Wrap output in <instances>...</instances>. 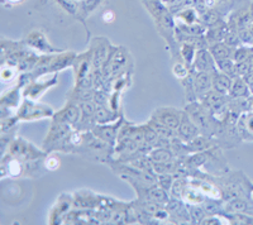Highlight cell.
I'll use <instances>...</instances> for the list:
<instances>
[{
    "instance_id": "484cf974",
    "label": "cell",
    "mask_w": 253,
    "mask_h": 225,
    "mask_svg": "<svg viewBox=\"0 0 253 225\" xmlns=\"http://www.w3.org/2000/svg\"><path fill=\"white\" fill-rule=\"evenodd\" d=\"M216 69L221 73H224L225 75L230 76L232 78L238 77V74H237V67L236 62H234L233 58H227V60H220L215 61Z\"/></svg>"
},
{
    "instance_id": "4fadbf2b",
    "label": "cell",
    "mask_w": 253,
    "mask_h": 225,
    "mask_svg": "<svg viewBox=\"0 0 253 225\" xmlns=\"http://www.w3.org/2000/svg\"><path fill=\"white\" fill-rule=\"evenodd\" d=\"M167 211L170 214V218L176 223H189L191 222L190 210L186 208L181 199L172 197L166 205Z\"/></svg>"
},
{
    "instance_id": "7a4b0ae2",
    "label": "cell",
    "mask_w": 253,
    "mask_h": 225,
    "mask_svg": "<svg viewBox=\"0 0 253 225\" xmlns=\"http://www.w3.org/2000/svg\"><path fill=\"white\" fill-rule=\"evenodd\" d=\"M185 112L193 119L194 123L198 125L200 133L203 136L213 138L215 136L216 128H218V120L214 118V115L210 112V110L203 104L200 100L189 103L185 108Z\"/></svg>"
},
{
    "instance_id": "44dd1931",
    "label": "cell",
    "mask_w": 253,
    "mask_h": 225,
    "mask_svg": "<svg viewBox=\"0 0 253 225\" xmlns=\"http://www.w3.org/2000/svg\"><path fill=\"white\" fill-rule=\"evenodd\" d=\"M180 199H181L185 204H189V205H203V202L205 201L204 195H203L198 188H193V186L190 185L189 182H187L186 186L182 188Z\"/></svg>"
},
{
    "instance_id": "cb8c5ba5",
    "label": "cell",
    "mask_w": 253,
    "mask_h": 225,
    "mask_svg": "<svg viewBox=\"0 0 253 225\" xmlns=\"http://www.w3.org/2000/svg\"><path fill=\"white\" fill-rule=\"evenodd\" d=\"M210 53L213 55L214 60L220 61V60H227V58H233L234 48L233 47L228 46L225 42H219V43L210 44L209 48Z\"/></svg>"
},
{
    "instance_id": "f1b7e54d",
    "label": "cell",
    "mask_w": 253,
    "mask_h": 225,
    "mask_svg": "<svg viewBox=\"0 0 253 225\" xmlns=\"http://www.w3.org/2000/svg\"><path fill=\"white\" fill-rule=\"evenodd\" d=\"M230 224H253V215L246 213H228L225 214Z\"/></svg>"
},
{
    "instance_id": "d4e9b609",
    "label": "cell",
    "mask_w": 253,
    "mask_h": 225,
    "mask_svg": "<svg viewBox=\"0 0 253 225\" xmlns=\"http://www.w3.org/2000/svg\"><path fill=\"white\" fill-rule=\"evenodd\" d=\"M150 158L152 159L153 163H164V162H169L171 159L176 158L172 150L170 148L165 147H155L150 150L148 153Z\"/></svg>"
},
{
    "instance_id": "ffe728a7",
    "label": "cell",
    "mask_w": 253,
    "mask_h": 225,
    "mask_svg": "<svg viewBox=\"0 0 253 225\" xmlns=\"http://www.w3.org/2000/svg\"><path fill=\"white\" fill-rule=\"evenodd\" d=\"M211 75H213V90L220 94H224V95H228L230 87H232L233 78L225 75L224 73L219 71L218 69L214 70Z\"/></svg>"
},
{
    "instance_id": "30bf717a",
    "label": "cell",
    "mask_w": 253,
    "mask_h": 225,
    "mask_svg": "<svg viewBox=\"0 0 253 225\" xmlns=\"http://www.w3.org/2000/svg\"><path fill=\"white\" fill-rule=\"evenodd\" d=\"M80 108L81 116L76 130H79V132H90L96 125V118H95L96 104H95L94 100L85 101V103H80Z\"/></svg>"
},
{
    "instance_id": "2e32d148",
    "label": "cell",
    "mask_w": 253,
    "mask_h": 225,
    "mask_svg": "<svg viewBox=\"0 0 253 225\" xmlns=\"http://www.w3.org/2000/svg\"><path fill=\"white\" fill-rule=\"evenodd\" d=\"M237 129L242 141L253 142V110L242 112L237 121Z\"/></svg>"
},
{
    "instance_id": "74e56055",
    "label": "cell",
    "mask_w": 253,
    "mask_h": 225,
    "mask_svg": "<svg viewBox=\"0 0 253 225\" xmlns=\"http://www.w3.org/2000/svg\"><path fill=\"white\" fill-rule=\"evenodd\" d=\"M251 199H252V201H253V186H252V188H251Z\"/></svg>"
},
{
    "instance_id": "e575fe53",
    "label": "cell",
    "mask_w": 253,
    "mask_h": 225,
    "mask_svg": "<svg viewBox=\"0 0 253 225\" xmlns=\"http://www.w3.org/2000/svg\"><path fill=\"white\" fill-rule=\"evenodd\" d=\"M44 167L49 171H55L60 167V158L57 156H48L44 161Z\"/></svg>"
},
{
    "instance_id": "6da1fadb",
    "label": "cell",
    "mask_w": 253,
    "mask_h": 225,
    "mask_svg": "<svg viewBox=\"0 0 253 225\" xmlns=\"http://www.w3.org/2000/svg\"><path fill=\"white\" fill-rule=\"evenodd\" d=\"M76 58V53L74 52H62V53H49L48 56H41L38 58L37 64L29 74L31 78H38L49 73H57L61 70L74 65Z\"/></svg>"
},
{
    "instance_id": "8fae6325",
    "label": "cell",
    "mask_w": 253,
    "mask_h": 225,
    "mask_svg": "<svg viewBox=\"0 0 253 225\" xmlns=\"http://www.w3.org/2000/svg\"><path fill=\"white\" fill-rule=\"evenodd\" d=\"M194 90L198 100H202L207 94L213 90V75L205 71H194Z\"/></svg>"
},
{
    "instance_id": "f35d334b",
    "label": "cell",
    "mask_w": 253,
    "mask_h": 225,
    "mask_svg": "<svg viewBox=\"0 0 253 225\" xmlns=\"http://www.w3.org/2000/svg\"><path fill=\"white\" fill-rule=\"evenodd\" d=\"M12 1H19V0H12Z\"/></svg>"
},
{
    "instance_id": "5b68a950",
    "label": "cell",
    "mask_w": 253,
    "mask_h": 225,
    "mask_svg": "<svg viewBox=\"0 0 253 225\" xmlns=\"http://www.w3.org/2000/svg\"><path fill=\"white\" fill-rule=\"evenodd\" d=\"M10 156L20 159L24 162L40 161L42 157H44L46 150H40L35 146L31 145L28 141L23 138H17L9 143V153Z\"/></svg>"
},
{
    "instance_id": "4dcf8cb0",
    "label": "cell",
    "mask_w": 253,
    "mask_h": 225,
    "mask_svg": "<svg viewBox=\"0 0 253 225\" xmlns=\"http://www.w3.org/2000/svg\"><path fill=\"white\" fill-rule=\"evenodd\" d=\"M18 70L19 69L17 66H14V65L3 62V65H1V73H0L3 82H9V81L14 80L15 76H17Z\"/></svg>"
},
{
    "instance_id": "9c48e42d",
    "label": "cell",
    "mask_w": 253,
    "mask_h": 225,
    "mask_svg": "<svg viewBox=\"0 0 253 225\" xmlns=\"http://www.w3.org/2000/svg\"><path fill=\"white\" fill-rule=\"evenodd\" d=\"M57 84V75H53L49 78H47L46 81H41V80H32L31 82H28L26 87L23 90V95L26 96L27 99H31V100H38L41 96L46 93L47 90L51 89L52 86H55Z\"/></svg>"
},
{
    "instance_id": "e0dca14e",
    "label": "cell",
    "mask_w": 253,
    "mask_h": 225,
    "mask_svg": "<svg viewBox=\"0 0 253 225\" xmlns=\"http://www.w3.org/2000/svg\"><path fill=\"white\" fill-rule=\"evenodd\" d=\"M193 69L196 71H205V73H213L214 70H216L215 60L209 49L205 48L198 51Z\"/></svg>"
},
{
    "instance_id": "277c9868",
    "label": "cell",
    "mask_w": 253,
    "mask_h": 225,
    "mask_svg": "<svg viewBox=\"0 0 253 225\" xmlns=\"http://www.w3.org/2000/svg\"><path fill=\"white\" fill-rule=\"evenodd\" d=\"M74 130V128L69 124L61 123V121L53 120L49 127V132L47 134L43 143V150L46 152H53V150H61L63 143Z\"/></svg>"
},
{
    "instance_id": "7402d4cb",
    "label": "cell",
    "mask_w": 253,
    "mask_h": 225,
    "mask_svg": "<svg viewBox=\"0 0 253 225\" xmlns=\"http://www.w3.org/2000/svg\"><path fill=\"white\" fill-rule=\"evenodd\" d=\"M228 95L230 98L236 99H248L252 94H251V90L248 84L246 82V80L241 76L233 78V82H232V87L229 90V94Z\"/></svg>"
},
{
    "instance_id": "f546056e",
    "label": "cell",
    "mask_w": 253,
    "mask_h": 225,
    "mask_svg": "<svg viewBox=\"0 0 253 225\" xmlns=\"http://www.w3.org/2000/svg\"><path fill=\"white\" fill-rule=\"evenodd\" d=\"M253 53V46H239L234 48L233 60L234 62H243L248 61Z\"/></svg>"
},
{
    "instance_id": "9a60e30c",
    "label": "cell",
    "mask_w": 253,
    "mask_h": 225,
    "mask_svg": "<svg viewBox=\"0 0 253 225\" xmlns=\"http://www.w3.org/2000/svg\"><path fill=\"white\" fill-rule=\"evenodd\" d=\"M100 196L95 195L92 191H76L74 195V206L84 210H91L100 206Z\"/></svg>"
},
{
    "instance_id": "5bb4252c",
    "label": "cell",
    "mask_w": 253,
    "mask_h": 225,
    "mask_svg": "<svg viewBox=\"0 0 253 225\" xmlns=\"http://www.w3.org/2000/svg\"><path fill=\"white\" fill-rule=\"evenodd\" d=\"M72 206H74V197L69 196V195H62L52 209L51 215H49V223L58 224L60 222H63Z\"/></svg>"
},
{
    "instance_id": "d6986e66",
    "label": "cell",
    "mask_w": 253,
    "mask_h": 225,
    "mask_svg": "<svg viewBox=\"0 0 253 225\" xmlns=\"http://www.w3.org/2000/svg\"><path fill=\"white\" fill-rule=\"evenodd\" d=\"M26 43L29 47H32L33 49H37L40 52L44 53H55L60 52V51H56V49L52 48V46H49V43L47 42V39L44 38V36L40 32H35L29 35V37L27 38Z\"/></svg>"
},
{
    "instance_id": "4316f807",
    "label": "cell",
    "mask_w": 253,
    "mask_h": 225,
    "mask_svg": "<svg viewBox=\"0 0 253 225\" xmlns=\"http://www.w3.org/2000/svg\"><path fill=\"white\" fill-rule=\"evenodd\" d=\"M20 101L19 95V86L14 87V89L9 90V93L4 94L3 99H1V108H9L12 109L13 107H17Z\"/></svg>"
},
{
    "instance_id": "1f68e13d",
    "label": "cell",
    "mask_w": 253,
    "mask_h": 225,
    "mask_svg": "<svg viewBox=\"0 0 253 225\" xmlns=\"http://www.w3.org/2000/svg\"><path fill=\"white\" fill-rule=\"evenodd\" d=\"M175 180L176 177L172 173H162V175H157V184L161 186L162 188H165L167 192H170L171 191Z\"/></svg>"
},
{
    "instance_id": "8d00e7d4",
    "label": "cell",
    "mask_w": 253,
    "mask_h": 225,
    "mask_svg": "<svg viewBox=\"0 0 253 225\" xmlns=\"http://www.w3.org/2000/svg\"><path fill=\"white\" fill-rule=\"evenodd\" d=\"M248 12H250L251 20H252V23H253V4H252V5H251V8H250V10H248Z\"/></svg>"
},
{
    "instance_id": "603a6c76",
    "label": "cell",
    "mask_w": 253,
    "mask_h": 225,
    "mask_svg": "<svg viewBox=\"0 0 253 225\" xmlns=\"http://www.w3.org/2000/svg\"><path fill=\"white\" fill-rule=\"evenodd\" d=\"M95 118H96V124H109L112 121H117L119 116L118 112L113 110L107 105H96V112H95Z\"/></svg>"
},
{
    "instance_id": "836d02e7",
    "label": "cell",
    "mask_w": 253,
    "mask_h": 225,
    "mask_svg": "<svg viewBox=\"0 0 253 225\" xmlns=\"http://www.w3.org/2000/svg\"><path fill=\"white\" fill-rule=\"evenodd\" d=\"M237 67V74L241 77H245L247 74H250L253 70V66L251 65L250 61H243V62H236Z\"/></svg>"
},
{
    "instance_id": "83f0119b",
    "label": "cell",
    "mask_w": 253,
    "mask_h": 225,
    "mask_svg": "<svg viewBox=\"0 0 253 225\" xmlns=\"http://www.w3.org/2000/svg\"><path fill=\"white\" fill-rule=\"evenodd\" d=\"M180 53H181L184 64L189 67H193L194 61H195V57H196V53H198V49H196L194 46H191V44L184 43L182 44Z\"/></svg>"
},
{
    "instance_id": "3957f363",
    "label": "cell",
    "mask_w": 253,
    "mask_h": 225,
    "mask_svg": "<svg viewBox=\"0 0 253 225\" xmlns=\"http://www.w3.org/2000/svg\"><path fill=\"white\" fill-rule=\"evenodd\" d=\"M53 115L55 112L51 107L36 103V100H29V99L23 100L17 112L19 121H35L44 118H53Z\"/></svg>"
},
{
    "instance_id": "7c38bea8",
    "label": "cell",
    "mask_w": 253,
    "mask_h": 225,
    "mask_svg": "<svg viewBox=\"0 0 253 225\" xmlns=\"http://www.w3.org/2000/svg\"><path fill=\"white\" fill-rule=\"evenodd\" d=\"M177 137L181 139L184 143H190V142L195 139L196 137L200 136V129L198 128V125L194 123V120L190 118V115L184 110V115H182L181 121H180V125H178L177 130Z\"/></svg>"
},
{
    "instance_id": "d6a6232c",
    "label": "cell",
    "mask_w": 253,
    "mask_h": 225,
    "mask_svg": "<svg viewBox=\"0 0 253 225\" xmlns=\"http://www.w3.org/2000/svg\"><path fill=\"white\" fill-rule=\"evenodd\" d=\"M172 73L177 78H180V80H184V78H186L187 76L190 75V73H191V71H190L189 66H186L184 62H176L172 67Z\"/></svg>"
},
{
    "instance_id": "8992f818",
    "label": "cell",
    "mask_w": 253,
    "mask_h": 225,
    "mask_svg": "<svg viewBox=\"0 0 253 225\" xmlns=\"http://www.w3.org/2000/svg\"><path fill=\"white\" fill-rule=\"evenodd\" d=\"M184 112L180 109H176L172 107H164L158 108L152 112L151 119L158 121L160 124L165 125V127L170 128V129L177 130L180 121H181Z\"/></svg>"
},
{
    "instance_id": "d590c367",
    "label": "cell",
    "mask_w": 253,
    "mask_h": 225,
    "mask_svg": "<svg viewBox=\"0 0 253 225\" xmlns=\"http://www.w3.org/2000/svg\"><path fill=\"white\" fill-rule=\"evenodd\" d=\"M113 19H114V14H113L112 12H107L104 14V20L108 22V23H109V22H113Z\"/></svg>"
},
{
    "instance_id": "52a82bcc",
    "label": "cell",
    "mask_w": 253,
    "mask_h": 225,
    "mask_svg": "<svg viewBox=\"0 0 253 225\" xmlns=\"http://www.w3.org/2000/svg\"><path fill=\"white\" fill-rule=\"evenodd\" d=\"M81 116V108L79 103H75V101L69 100L67 104L63 107V109H61L60 112H55L53 115V120L61 121V123H65V124L71 125L74 129L78 128L79 121H80Z\"/></svg>"
},
{
    "instance_id": "ba28073f",
    "label": "cell",
    "mask_w": 253,
    "mask_h": 225,
    "mask_svg": "<svg viewBox=\"0 0 253 225\" xmlns=\"http://www.w3.org/2000/svg\"><path fill=\"white\" fill-rule=\"evenodd\" d=\"M123 116H121L118 120L115 121L114 124H110V123L109 124H96L92 128L91 132L96 137L103 139L104 142H107L108 145L115 147V143H117V139H118L119 130H121V127L123 125Z\"/></svg>"
},
{
    "instance_id": "ac0fdd59",
    "label": "cell",
    "mask_w": 253,
    "mask_h": 225,
    "mask_svg": "<svg viewBox=\"0 0 253 225\" xmlns=\"http://www.w3.org/2000/svg\"><path fill=\"white\" fill-rule=\"evenodd\" d=\"M190 185L193 186V188H198L200 192L204 195V196L209 197V199H223V192H221V188H219L216 184L214 182H209L205 181V180H193V181L189 182Z\"/></svg>"
}]
</instances>
